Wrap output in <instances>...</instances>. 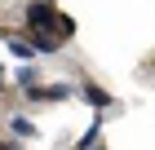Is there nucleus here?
<instances>
[{"label":"nucleus","instance_id":"nucleus-4","mask_svg":"<svg viewBox=\"0 0 155 150\" xmlns=\"http://www.w3.org/2000/svg\"><path fill=\"white\" fill-rule=\"evenodd\" d=\"M13 84H18V88H36V84H40V66H36V62H22V66H18V71H13Z\"/></svg>","mask_w":155,"mask_h":150},{"label":"nucleus","instance_id":"nucleus-3","mask_svg":"<svg viewBox=\"0 0 155 150\" xmlns=\"http://www.w3.org/2000/svg\"><path fill=\"white\" fill-rule=\"evenodd\" d=\"M22 40H27L31 49H36V58H40V53H58V49H62V40H58V35L36 31V27H27V35H22Z\"/></svg>","mask_w":155,"mask_h":150},{"label":"nucleus","instance_id":"nucleus-5","mask_svg":"<svg viewBox=\"0 0 155 150\" xmlns=\"http://www.w3.org/2000/svg\"><path fill=\"white\" fill-rule=\"evenodd\" d=\"M5 44H9V58H18V62H36V49L27 44L22 35H5Z\"/></svg>","mask_w":155,"mask_h":150},{"label":"nucleus","instance_id":"nucleus-1","mask_svg":"<svg viewBox=\"0 0 155 150\" xmlns=\"http://www.w3.org/2000/svg\"><path fill=\"white\" fill-rule=\"evenodd\" d=\"M67 97H75V84H36V88H27V102H31V106L67 102Z\"/></svg>","mask_w":155,"mask_h":150},{"label":"nucleus","instance_id":"nucleus-6","mask_svg":"<svg viewBox=\"0 0 155 150\" xmlns=\"http://www.w3.org/2000/svg\"><path fill=\"white\" fill-rule=\"evenodd\" d=\"M9 137L13 141H27V137H36V124L27 115H9Z\"/></svg>","mask_w":155,"mask_h":150},{"label":"nucleus","instance_id":"nucleus-8","mask_svg":"<svg viewBox=\"0 0 155 150\" xmlns=\"http://www.w3.org/2000/svg\"><path fill=\"white\" fill-rule=\"evenodd\" d=\"M5 35H9V31H0V40H5Z\"/></svg>","mask_w":155,"mask_h":150},{"label":"nucleus","instance_id":"nucleus-7","mask_svg":"<svg viewBox=\"0 0 155 150\" xmlns=\"http://www.w3.org/2000/svg\"><path fill=\"white\" fill-rule=\"evenodd\" d=\"M0 88H5V66H0Z\"/></svg>","mask_w":155,"mask_h":150},{"label":"nucleus","instance_id":"nucleus-9","mask_svg":"<svg viewBox=\"0 0 155 150\" xmlns=\"http://www.w3.org/2000/svg\"><path fill=\"white\" fill-rule=\"evenodd\" d=\"M97 150H102V146H97Z\"/></svg>","mask_w":155,"mask_h":150},{"label":"nucleus","instance_id":"nucleus-2","mask_svg":"<svg viewBox=\"0 0 155 150\" xmlns=\"http://www.w3.org/2000/svg\"><path fill=\"white\" fill-rule=\"evenodd\" d=\"M75 93H80V97H84V102H89V106H93V110H102V115H111V110H115V115H120V102H115V97H111L107 88H97V84L80 80V88H75Z\"/></svg>","mask_w":155,"mask_h":150}]
</instances>
